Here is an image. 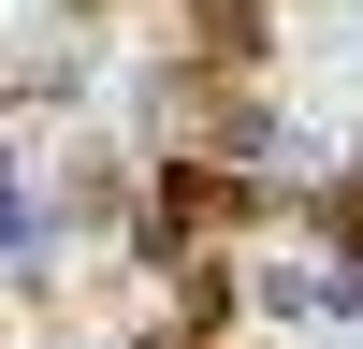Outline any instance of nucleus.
<instances>
[{
    "label": "nucleus",
    "instance_id": "f257e3e1",
    "mask_svg": "<svg viewBox=\"0 0 363 349\" xmlns=\"http://www.w3.org/2000/svg\"><path fill=\"white\" fill-rule=\"evenodd\" d=\"M247 204H262V189H233V174L174 160V174H160V204H145V248H160V262H189L203 233H218V218H247Z\"/></svg>",
    "mask_w": 363,
    "mask_h": 349
},
{
    "label": "nucleus",
    "instance_id": "f03ea898",
    "mask_svg": "<svg viewBox=\"0 0 363 349\" xmlns=\"http://www.w3.org/2000/svg\"><path fill=\"white\" fill-rule=\"evenodd\" d=\"M174 15H189L203 44L233 58V73H262V0H174Z\"/></svg>",
    "mask_w": 363,
    "mask_h": 349
},
{
    "label": "nucleus",
    "instance_id": "7ed1b4c3",
    "mask_svg": "<svg viewBox=\"0 0 363 349\" xmlns=\"http://www.w3.org/2000/svg\"><path fill=\"white\" fill-rule=\"evenodd\" d=\"M0 233H15V174H0Z\"/></svg>",
    "mask_w": 363,
    "mask_h": 349
}]
</instances>
